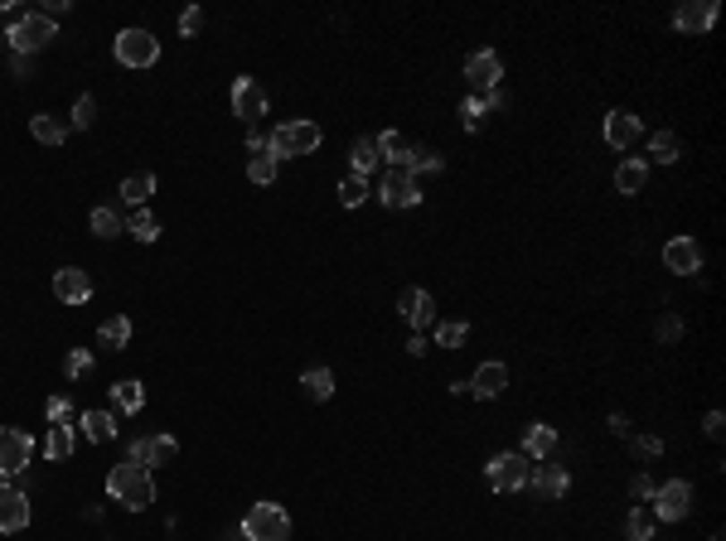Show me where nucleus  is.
<instances>
[{"label":"nucleus","instance_id":"f257e3e1","mask_svg":"<svg viewBox=\"0 0 726 541\" xmlns=\"http://www.w3.org/2000/svg\"><path fill=\"white\" fill-rule=\"evenodd\" d=\"M107 493H112V503H122L126 512H146L150 503H156V478L141 464H116L112 474H107Z\"/></svg>","mask_w":726,"mask_h":541},{"label":"nucleus","instance_id":"f03ea898","mask_svg":"<svg viewBox=\"0 0 726 541\" xmlns=\"http://www.w3.org/2000/svg\"><path fill=\"white\" fill-rule=\"evenodd\" d=\"M320 150V126L315 122H281L277 131H271V140H267V155L271 160H295V155H311Z\"/></svg>","mask_w":726,"mask_h":541},{"label":"nucleus","instance_id":"7ed1b4c3","mask_svg":"<svg viewBox=\"0 0 726 541\" xmlns=\"http://www.w3.org/2000/svg\"><path fill=\"white\" fill-rule=\"evenodd\" d=\"M54 39H58V25H54V20H44L39 10L20 15L15 25L5 30V44H10V49H15V54H30V58L39 54V49H49Z\"/></svg>","mask_w":726,"mask_h":541},{"label":"nucleus","instance_id":"20e7f679","mask_svg":"<svg viewBox=\"0 0 726 541\" xmlns=\"http://www.w3.org/2000/svg\"><path fill=\"white\" fill-rule=\"evenodd\" d=\"M243 537L247 541H286L291 537V512L281 503H252L243 517Z\"/></svg>","mask_w":726,"mask_h":541},{"label":"nucleus","instance_id":"39448f33","mask_svg":"<svg viewBox=\"0 0 726 541\" xmlns=\"http://www.w3.org/2000/svg\"><path fill=\"white\" fill-rule=\"evenodd\" d=\"M484 478H490L494 493H518V488H528V478H533V460L518 450H504L484 464Z\"/></svg>","mask_w":726,"mask_h":541},{"label":"nucleus","instance_id":"423d86ee","mask_svg":"<svg viewBox=\"0 0 726 541\" xmlns=\"http://www.w3.org/2000/svg\"><path fill=\"white\" fill-rule=\"evenodd\" d=\"M112 54H116L122 68H156L160 63V39L150 30H122L116 44H112Z\"/></svg>","mask_w":726,"mask_h":541},{"label":"nucleus","instance_id":"0eeeda50","mask_svg":"<svg viewBox=\"0 0 726 541\" xmlns=\"http://www.w3.org/2000/svg\"><path fill=\"white\" fill-rule=\"evenodd\" d=\"M649 517H659V522H683L688 512H693V484L688 478H669L663 488H653V503H649Z\"/></svg>","mask_w":726,"mask_h":541},{"label":"nucleus","instance_id":"6e6552de","mask_svg":"<svg viewBox=\"0 0 726 541\" xmlns=\"http://www.w3.org/2000/svg\"><path fill=\"white\" fill-rule=\"evenodd\" d=\"M465 82L474 97H484V92H494L499 82H504V58H499L494 49H480L465 58Z\"/></svg>","mask_w":726,"mask_h":541},{"label":"nucleus","instance_id":"1a4fd4ad","mask_svg":"<svg viewBox=\"0 0 726 541\" xmlns=\"http://www.w3.org/2000/svg\"><path fill=\"white\" fill-rule=\"evenodd\" d=\"M30 460H34V440L25 430H0V478L25 474Z\"/></svg>","mask_w":726,"mask_h":541},{"label":"nucleus","instance_id":"9d476101","mask_svg":"<svg viewBox=\"0 0 726 541\" xmlns=\"http://www.w3.org/2000/svg\"><path fill=\"white\" fill-rule=\"evenodd\" d=\"M378 203H383V208H416V203H422V189H416V179L407 170H388V179L378 184Z\"/></svg>","mask_w":726,"mask_h":541},{"label":"nucleus","instance_id":"9b49d317","mask_svg":"<svg viewBox=\"0 0 726 541\" xmlns=\"http://www.w3.org/2000/svg\"><path fill=\"white\" fill-rule=\"evenodd\" d=\"M30 527V498L10 478H0V532H25Z\"/></svg>","mask_w":726,"mask_h":541},{"label":"nucleus","instance_id":"f8f14e48","mask_svg":"<svg viewBox=\"0 0 726 541\" xmlns=\"http://www.w3.org/2000/svg\"><path fill=\"white\" fill-rule=\"evenodd\" d=\"M233 116H243L247 126L267 116V92L257 88V78H233Z\"/></svg>","mask_w":726,"mask_h":541},{"label":"nucleus","instance_id":"ddd939ff","mask_svg":"<svg viewBox=\"0 0 726 541\" xmlns=\"http://www.w3.org/2000/svg\"><path fill=\"white\" fill-rule=\"evenodd\" d=\"M663 266H669L673 275H697L702 271L697 237H673V242H663Z\"/></svg>","mask_w":726,"mask_h":541},{"label":"nucleus","instance_id":"4468645a","mask_svg":"<svg viewBox=\"0 0 726 541\" xmlns=\"http://www.w3.org/2000/svg\"><path fill=\"white\" fill-rule=\"evenodd\" d=\"M712 20H717V0H683L673 10V30H683V34H707Z\"/></svg>","mask_w":726,"mask_h":541},{"label":"nucleus","instance_id":"2eb2a0df","mask_svg":"<svg viewBox=\"0 0 726 541\" xmlns=\"http://www.w3.org/2000/svg\"><path fill=\"white\" fill-rule=\"evenodd\" d=\"M54 295L64 300V305H88V300H92V275L82 271V266L54 271Z\"/></svg>","mask_w":726,"mask_h":541},{"label":"nucleus","instance_id":"dca6fc26","mask_svg":"<svg viewBox=\"0 0 726 541\" xmlns=\"http://www.w3.org/2000/svg\"><path fill=\"white\" fill-rule=\"evenodd\" d=\"M508 387V368L504 363H499V358H490V363H480V368H474V377H470V396H480V402H494V396L499 392H504Z\"/></svg>","mask_w":726,"mask_h":541},{"label":"nucleus","instance_id":"f3484780","mask_svg":"<svg viewBox=\"0 0 726 541\" xmlns=\"http://www.w3.org/2000/svg\"><path fill=\"white\" fill-rule=\"evenodd\" d=\"M639 136H645V126H639L635 112H611L605 116V146L611 150H629Z\"/></svg>","mask_w":726,"mask_h":541},{"label":"nucleus","instance_id":"a211bd4d","mask_svg":"<svg viewBox=\"0 0 726 541\" xmlns=\"http://www.w3.org/2000/svg\"><path fill=\"white\" fill-rule=\"evenodd\" d=\"M397 309L407 315V324H412L416 334H422V329H431V324H436V300L426 295V291H416V285H412V291H402Z\"/></svg>","mask_w":726,"mask_h":541},{"label":"nucleus","instance_id":"6ab92c4d","mask_svg":"<svg viewBox=\"0 0 726 541\" xmlns=\"http://www.w3.org/2000/svg\"><path fill=\"white\" fill-rule=\"evenodd\" d=\"M373 146H378V160H388V170H407L416 150L402 131H383V136H373Z\"/></svg>","mask_w":726,"mask_h":541},{"label":"nucleus","instance_id":"aec40b11","mask_svg":"<svg viewBox=\"0 0 726 541\" xmlns=\"http://www.w3.org/2000/svg\"><path fill=\"white\" fill-rule=\"evenodd\" d=\"M552 450H557V426H542V420H538V426L523 430V450L518 454H528L533 464H547V460H552Z\"/></svg>","mask_w":726,"mask_h":541},{"label":"nucleus","instance_id":"412c9836","mask_svg":"<svg viewBox=\"0 0 726 541\" xmlns=\"http://www.w3.org/2000/svg\"><path fill=\"white\" fill-rule=\"evenodd\" d=\"M528 484L538 488L542 498H567L571 478H567V469H562V464H538V469H533V478H528Z\"/></svg>","mask_w":726,"mask_h":541},{"label":"nucleus","instance_id":"4be33fe9","mask_svg":"<svg viewBox=\"0 0 726 541\" xmlns=\"http://www.w3.org/2000/svg\"><path fill=\"white\" fill-rule=\"evenodd\" d=\"M78 430H82V435H88L92 444L116 440V411H82V416H78Z\"/></svg>","mask_w":726,"mask_h":541},{"label":"nucleus","instance_id":"5701e85b","mask_svg":"<svg viewBox=\"0 0 726 541\" xmlns=\"http://www.w3.org/2000/svg\"><path fill=\"white\" fill-rule=\"evenodd\" d=\"M30 136L39 140V146H64V140H68V122H58V116H49V112H39V116H30Z\"/></svg>","mask_w":726,"mask_h":541},{"label":"nucleus","instance_id":"b1692460","mask_svg":"<svg viewBox=\"0 0 726 541\" xmlns=\"http://www.w3.org/2000/svg\"><path fill=\"white\" fill-rule=\"evenodd\" d=\"M141 406H146V387H141L136 377H126V382H116V387H112V411H126V416H136Z\"/></svg>","mask_w":726,"mask_h":541},{"label":"nucleus","instance_id":"393cba45","mask_svg":"<svg viewBox=\"0 0 726 541\" xmlns=\"http://www.w3.org/2000/svg\"><path fill=\"white\" fill-rule=\"evenodd\" d=\"M98 343H102V348H112V353H122V348L131 343V319H126V315L102 319V324H98Z\"/></svg>","mask_w":726,"mask_h":541},{"label":"nucleus","instance_id":"a878e982","mask_svg":"<svg viewBox=\"0 0 726 541\" xmlns=\"http://www.w3.org/2000/svg\"><path fill=\"white\" fill-rule=\"evenodd\" d=\"M645 184H649V160H620V170H615V189H620V194H639Z\"/></svg>","mask_w":726,"mask_h":541},{"label":"nucleus","instance_id":"bb28decb","mask_svg":"<svg viewBox=\"0 0 726 541\" xmlns=\"http://www.w3.org/2000/svg\"><path fill=\"white\" fill-rule=\"evenodd\" d=\"M156 194V174L150 170H141V174H126L122 179V199L131 203V208H146V199Z\"/></svg>","mask_w":726,"mask_h":541},{"label":"nucleus","instance_id":"cd10ccee","mask_svg":"<svg viewBox=\"0 0 726 541\" xmlns=\"http://www.w3.org/2000/svg\"><path fill=\"white\" fill-rule=\"evenodd\" d=\"M301 387H305L311 402H329V396H335V372H329V368H305L301 372Z\"/></svg>","mask_w":726,"mask_h":541},{"label":"nucleus","instance_id":"c85d7f7f","mask_svg":"<svg viewBox=\"0 0 726 541\" xmlns=\"http://www.w3.org/2000/svg\"><path fill=\"white\" fill-rule=\"evenodd\" d=\"M649 155L659 165H673L678 155H683V140H678L673 131H653V136H649Z\"/></svg>","mask_w":726,"mask_h":541},{"label":"nucleus","instance_id":"c756f323","mask_svg":"<svg viewBox=\"0 0 726 541\" xmlns=\"http://www.w3.org/2000/svg\"><path fill=\"white\" fill-rule=\"evenodd\" d=\"M126 232L136 237V242H156V237H160V223H156V213H150V208H136V213H131V218H126Z\"/></svg>","mask_w":726,"mask_h":541},{"label":"nucleus","instance_id":"7c9ffc66","mask_svg":"<svg viewBox=\"0 0 726 541\" xmlns=\"http://www.w3.org/2000/svg\"><path fill=\"white\" fill-rule=\"evenodd\" d=\"M73 454V426H54L44 435V460H68Z\"/></svg>","mask_w":726,"mask_h":541},{"label":"nucleus","instance_id":"2f4dec72","mask_svg":"<svg viewBox=\"0 0 726 541\" xmlns=\"http://www.w3.org/2000/svg\"><path fill=\"white\" fill-rule=\"evenodd\" d=\"M368 194H373V189H368L363 174H344V179H339V203H344V208H359Z\"/></svg>","mask_w":726,"mask_h":541},{"label":"nucleus","instance_id":"473e14b6","mask_svg":"<svg viewBox=\"0 0 726 541\" xmlns=\"http://www.w3.org/2000/svg\"><path fill=\"white\" fill-rule=\"evenodd\" d=\"M465 339H470V324L465 319L436 324V348H465Z\"/></svg>","mask_w":726,"mask_h":541},{"label":"nucleus","instance_id":"72a5a7b5","mask_svg":"<svg viewBox=\"0 0 726 541\" xmlns=\"http://www.w3.org/2000/svg\"><path fill=\"white\" fill-rule=\"evenodd\" d=\"M625 541H653V517L649 508H635L625 517Z\"/></svg>","mask_w":726,"mask_h":541},{"label":"nucleus","instance_id":"f704fd0d","mask_svg":"<svg viewBox=\"0 0 726 541\" xmlns=\"http://www.w3.org/2000/svg\"><path fill=\"white\" fill-rule=\"evenodd\" d=\"M460 122H465V131H484V122H490V106H484V97H470L460 102Z\"/></svg>","mask_w":726,"mask_h":541},{"label":"nucleus","instance_id":"c9c22d12","mask_svg":"<svg viewBox=\"0 0 726 541\" xmlns=\"http://www.w3.org/2000/svg\"><path fill=\"white\" fill-rule=\"evenodd\" d=\"M441 170H446V160H441L436 150H422V146L412 150V165H407L412 179H416V174H441Z\"/></svg>","mask_w":726,"mask_h":541},{"label":"nucleus","instance_id":"e433bc0d","mask_svg":"<svg viewBox=\"0 0 726 541\" xmlns=\"http://www.w3.org/2000/svg\"><path fill=\"white\" fill-rule=\"evenodd\" d=\"M92 232H98V237H116V232H126V223L122 218H116V208H92Z\"/></svg>","mask_w":726,"mask_h":541},{"label":"nucleus","instance_id":"4c0bfd02","mask_svg":"<svg viewBox=\"0 0 726 541\" xmlns=\"http://www.w3.org/2000/svg\"><path fill=\"white\" fill-rule=\"evenodd\" d=\"M277 174H281V165L271 160V155H252V165H247V179H252V184H277Z\"/></svg>","mask_w":726,"mask_h":541},{"label":"nucleus","instance_id":"58836bf2","mask_svg":"<svg viewBox=\"0 0 726 541\" xmlns=\"http://www.w3.org/2000/svg\"><path fill=\"white\" fill-rule=\"evenodd\" d=\"M378 165V146H373V136H363L359 146H354V170L349 174H363L368 179V170Z\"/></svg>","mask_w":726,"mask_h":541},{"label":"nucleus","instance_id":"ea45409f","mask_svg":"<svg viewBox=\"0 0 726 541\" xmlns=\"http://www.w3.org/2000/svg\"><path fill=\"white\" fill-rule=\"evenodd\" d=\"M92 122H98V97H92V92H82V97L73 102V126L88 131Z\"/></svg>","mask_w":726,"mask_h":541},{"label":"nucleus","instance_id":"a19ab883","mask_svg":"<svg viewBox=\"0 0 726 541\" xmlns=\"http://www.w3.org/2000/svg\"><path fill=\"white\" fill-rule=\"evenodd\" d=\"M150 454H156V464H175L180 460V440L175 435H150Z\"/></svg>","mask_w":726,"mask_h":541},{"label":"nucleus","instance_id":"79ce46f5","mask_svg":"<svg viewBox=\"0 0 726 541\" xmlns=\"http://www.w3.org/2000/svg\"><path fill=\"white\" fill-rule=\"evenodd\" d=\"M92 372V353L88 348H73V353L64 358V377H88Z\"/></svg>","mask_w":726,"mask_h":541},{"label":"nucleus","instance_id":"37998d69","mask_svg":"<svg viewBox=\"0 0 726 541\" xmlns=\"http://www.w3.org/2000/svg\"><path fill=\"white\" fill-rule=\"evenodd\" d=\"M126 464H141V469L156 464V454H150V435H136V440L126 444Z\"/></svg>","mask_w":726,"mask_h":541},{"label":"nucleus","instance_id":"c03bdc74","mask_svg":"<svg viewBox=\"0 0 726 541\" xmlns=\"http://www.w3.org/2000/svg\"><path fill=\"white\" fill-rule=\"evenodd\" d=\"M653 334H659V343H678V339H683V319H678V315H659Z\"/></svg>","mask_w":726,"mask_h":541},{"label":"nucleus","instance_id":"a18cd8bd","mask_svg":"<svg viewBox=\"0 0 726 541\" xmlns=\"http://www.w3.org/2000/svg\"><path fill=\"white\" fill-rule=\"evenodd\" d=\"M49 426H73V406H68V396H49Z\"/></svg>","mask_w":726,"mask_h":541},{"label":"nucleus","instance_id":"49530a36","mask_svg":"<svg viewBox=\"0 0 726 541\" xmlns=\"http://www.w3.org/2000/svg\"><path fill=\"white\" fill-rule=\"evenodd\" d=\"M653 488H659V484H653L649 474H635V478H629V493H635L639 503H653Z\"/></svg>","mask_w":726,"mask_h":541},{"label":"nucleus","instance_id":"de8ad7c7","mask_svg":"<svg viewBox=\"0 0 726 541\" xmlns=\"http://www.w3.org/2000/svg\"><path fill=\"white\" fill-rule=\"evenodd\" d=\"M199 30H204V15H199V10H194V5H189V10H184V15H180V34H184V39H194V34H199Z\"/></svg>","mask_w":726,"mask_h":541},{"label":"nucleus","instance_id":"09e8293b","mask_svg":"<svg viewBox=\"0 0 726 541\" xmlns=\"http://www.w3.org/2000/svg\"><path fill=\"white\" fill-rule=\"evenodd\" d=\"M635 454H639V460H653V454H663V440L659 435H639L635 440Z\"/></svg>","mask_w":726,"mask_h":541},{"label":"nucleus","instance_id":"8fccbe9b","mask_svg":"<svg viewBox=\"0 0 726 541\" xmlns=\"http://www.w3.org/2000/svg\"><path fill=\"white\" fill-rule=\"evenodd\" d=\"M702 430H707L712 440H722V430H726V416H722V411H707V420H702Z\"/></svg>","mask_w":726,"mask_h":541},{"label":"nucleus","instance_id":"3c124183","mask_svg":"<svg viewBox=\"0 0 726 541\" xmlns=\"http://www.w3.org/2000/svg\"><path fill=\"white\" fill-rule=\"evenodd\" d=\"M10 73H15V78H30V73H34V58H30V54H15V58H10Z\"/></svg>","mask_w":726,"mask_h":541},{"label":"nucleus","instance_id":"603ef678","mask_svg":"<svg viewBox=\"0 0 726 541\" xmlns=\"http://www.w3.org/2000/svg\"><path fill=\"white\" fill-rule=\"evenodd\" d=\"M247 150H252V155H267V136H261V131H247Z\"/></svg>","mask_w":726,"mask_h":541},{"label":"nucleus","instance_id":"864d4df0","mask_svg":"<svg viewBox=\"0 0 726 541\" xmlns=\"http://www.w3.org/2000/svg\"><path fill=\"white\" fill-rule=\"evenodd\" d=\"M611 435H620V440H629V420H625L620 411H615V416H611Z\"/></svg>","mask_w":726,"mask_h":541},{"label":"nucleus","instance_id":"5fc2aeb1","mask_svg":"<svg viewBox=\"0 0 726 541\" xmlns=\"http://www.w3.org/2000/svg\"><path fill=\"white\" fill-rule=\"evenodd\" d=\"M407 353H412V358H422V353H426V339H422V334H412V343H407Z\"/></svg>","mask_w":726,"mask_h":541},{"label":"nucleus","instance_id":"6e6d98bb","mask_svg":"<svg viewBox=\"0 0 726 541\" xmlns=\"http://www.w3.org/2000/svg\"><path fill=\"white\" fill-rule=\"evenodd\" d=\"M223 541H247V537H243V527H233V532H223Z\"/></svg>","mask_w":726,"mask_h":541}]
</instances>
